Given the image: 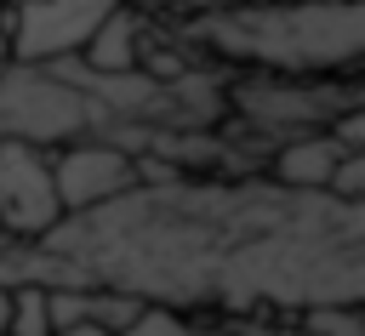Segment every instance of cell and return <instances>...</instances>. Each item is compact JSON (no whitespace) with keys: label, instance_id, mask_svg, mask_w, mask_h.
Here are the masks:
<instances>
[{"label":"cell","instance_id":"6da1fadb","mask_svg":"<svg viewBox=\"0 0 365 336\" xmlns=\"http://www.w3.org/2000/svg\"><path fill=\"white\" fill-rule=\"evenodd\" d=\"M86 285L148 308L308 313L365 296V205L268 177H160L63 216L46 239Z\"/></svg>","mask_w":365,"mask_h":336},{"label":"cell","instance_id":"7a4b0ae2","mask_svg":"<svg viewBox=\"0 0 365 336\" xmlns=\"http://www.w3.org/2000/svg\"><path fill=\"white\" fill-rule=\"evenodd\" d=\"M177 40L251 74H354L365 0H211L177 17Z\"/></svg>","mask_w":365,"mask_h":336},{"label":"cell","instance_id":"3957f363","mask_svg":"<svg viewBox=\"0 0 365 336\" xmlns=\"http://www.w3.org/2000/svg\"><path fill=\"white\" fill-rule=\"evenodd\" d=\"M222 103L251 125V137L285 142V137L331 131L336 114L359 108V85L354 74H245L228 80Z\"/></svg>","mask_w":365,"mask_h":336},{"label":"cell","instance_id":"277c9868","mask_svg":"<svg viewBox=\"0 0 365 336\" xmlns=\"http://www.w3.org/2000/svg\"><path fill=\"white\" fill-rule=\"evenodd\" d=\"M97 114L91 103L46 63H0V142H34L63 148L74 137H91Z\"/></svg>","mask_w":365,"mask_h":336},{"label":"cell","instance_id":"5b68a950","mask_svg":"<svg viewBox=\"0 0 365 336\" xmlns=\"http://www.w3.org/2000/svg\"><path fill=\"white\" fill-rule=\"evenodd\" d=\"M125 0H23L6 11V63H57L80 57L86 40Z\"/></svg>","mask_w":365,"mask_h":336},{"label":"cell","instance_id":"8992f818","mask_svg":"<svg viewBox=\"0 0 365 336\" xmlns=\"http://www.w3.org/2000/svg\"><path fill=\"white\" fill-rule=\"evenodd\" d=\"M51 188L63 216L97 211L108 199H120L125 188H137V159L125 148H114L108 137H74L51 154Z\"/></svg>","mask_w":365,"mask_h":336},{"label":"cell","instance_id":"52a82bcc","mask_svg":"<svg viewBox=\"0 0 365 336\" xmlns=\"http://www.w3.org/2000/svg\"><path fill=\"white\" fill-rule=\"evenodd\" d=\"M63 222L51 188V154L34 142H0V233L6 239H46Z\"/></svg>","mask_w":365,"mask_h":336},{"label":"cell","instance_id":"ba28073f","mask_svg":"<svg viewBox=\"0 0 365 336\" xmlns=\"http://www.w3.org/2000/svg\"><path fill=\"white\" fill-rule=\"evenodd\" d=\"M342 154H354V148H342L331 131L285 137V142L268 148V182L297 188V194H325V182H331V171H336Z\"/></svg>","mask_w":365,"mask_h":336},{"label":"cell","instance_id":"9c48e42d","mask_svg":"<svg viewBox=\"0 0 365 336\" xmlns=\"http://www.w3.org/2000/svg\"><path fill=\"white\" fill-rule=\"evenodd\" d=\"M57 336H234V330H217V325H194L171 308H143L125 330H57Z\"/></svg>","mask_w":365,"mask_h":336},{"label":"cell","instance_id":"30bf717a","mask_svg":"<svg viewBox=\"0 0 365 336\" xmlns=\"http://www.w3.org/2000/svg\"><path fill=\"white\" fill-rule=\"evenodd\" d=\"M6 336H51V313H46V290L40 285H11Z\"/></svg>","mask_w":365,"mask_h":336},{"label":"cell","instance_id":"8fae6325","mask_svg":"<svg viewBox=\"0 0 365 336\" xmlns=\"http://www.w3.org/2000/svg\"><path fill=\"white\" fill-rule=\"evenodd\" d=\"M297 325L308 336H365V313L359 302H325V308H308L297 313Z\"/></svg>","mask_w":365,"mask_h":336},{"label":"cell","instance_id":"7c38bea8","mask_svg":"<svg viewBox=\"0 0 365 336\" xmlns=\"http://www.w3.org/2000/svg\"><path fill=\"white\" fill-rule=\"evenodd\" d=\"M6 308H11V290L0 285V336H6Z\"/></svg>","mask_w":365,"mask_h":336},{"label":"cell","instance_id":"4fadbf2b","mask_svg":"<svg viewBox=\"0 0 365 336\" xmlns=\"http://www.w3.org/2000/svg\"><path fill=\"white\" fill-rule=\"evenodd\" d=\"M0 63H6V6H0Z\"/></svg>","mask_w":365,"mask_h":336},{"label":"cell","instance_id":"5bb4252c","mask_svg":"<svg viewBox=\"0 0 365 336\" xmlns=\"http://www.w3.org/2000/svg\"><path fill=\"white\" fill-rule=\"evenodd\" d=\"M0 6H6V11H11V6H23V0H0Z\"/></svg>","mask_w":365,"mask_h":336},{"label":"cell","instance_id":"9a60e30c","mask_svg":"<svg viewBox=\"0 0 365 336\" xmlns=\"http://www.w3.org/2000/svg\"><path fill=\"white\" fill-rule=\"evenodd\" d=\"M0 239H6V233H0Z\"/></svg>","mask_w":365,"mask_h":336}]
</instances>
